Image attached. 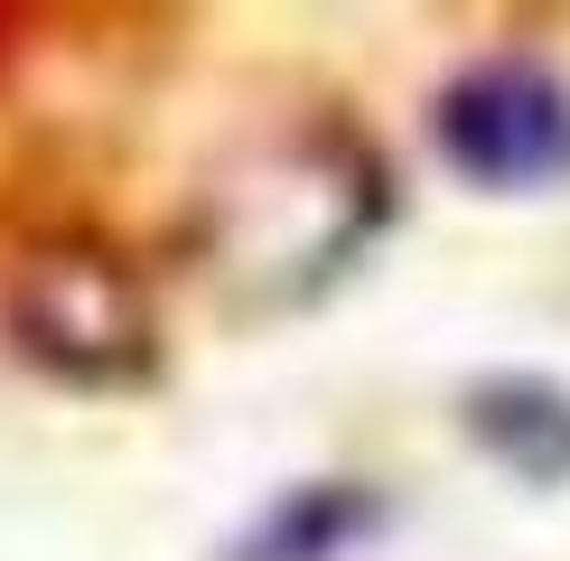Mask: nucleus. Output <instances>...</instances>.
Instances as JSON below:
<instances>
[{
	"label": "nucleus",
	"mask_w": 570,
	"mask_h": 561,
	"mask_svg": "<svg viewBox=\"0 0 570 561\" xmlns=\"http://www.w3.org/2000/svg\"><path fill=\"white\" fill-rule=\"evenodd\" d=\"M10 327L66 384H122V374L150 365V299H140V280L112 253H85V244H57V253L19 263Z\"/></svg>",
	"instance_id": "f257e3e1"
},
{
	"label": "nucleus",
	"mask_w": 570,
	"mask_h": 561,
	"mask_svg": "<svg viewBox=\"0 0 570 561\" xmlns=\"http://www.w3.org/2000/svg\"><path fill=\"white\" fill-rule=\"evenodd\" d=\"M281 187L291 197H272V178H244L225 206V225H263L281 216L263 244H244V263L234 272H281V291H299V280L337 272L355 253V234L374 225V169L337 140H299V150H281Z\"/></svg>",
	"instance_id": "f03ea898"
},
{
	"label": "nucleus",
	"mask_w": 570,
	"mask_h": 561,
	"mask_svg": "<svg viewBox=\"0 0 570 561\" xmlns=\"http://www.w3.org/2000/svg\"><path fill=\"white\" fill-rule=\"evenodd\" d=\"M440 159L478 187H552L570 178V94L542 66H478L431 112Z\"/></svg>",
	"instance_id": "7ed1b4c3"
},
{
	"label": "nucleus",
	"mask_w": 570,
	"mask_h": 561,
	"mask_svg": "<svg viewBox=\"0 0 570 561\" xmlns=\"http://www.w3.org/2000/svg\"><path fill=\"white\" fill-rule=\"evenodd\" d=\"M468 421H478V440L514 468V478H533V486L570 478V393L524 384V374H514V384H478Z\"/></svg>",
	"instance_id": "20e7f679"
}]
</instances>
